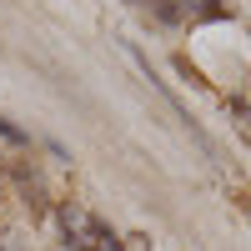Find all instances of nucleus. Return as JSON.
<instances>
[{
  "instance_id": "f257e3e1",
  "label": "nucleus",
  "mask_w": 251,
  "mask_h": 251,
  "mask_svg": "<svg viewBox=\"0 0 251 251\" xmlns=\"http://www.w3.org/2000/svg\"><path fill=\"white\" fill-rule=\"evenodd\" d=\"M55 221H60V231H66V246H71V251H121V241L106 231V226H100L91 211L71 206V201L55 211Z\"/></svg>"
},
{
  "instance_id": "f03ea898",
  "label": "nucleus",
  "mask_w": 251,
  "mask_h": 251,
  "mask_svg": "<svg viewBox=\"0 0 251 251\" xmlns=\"http://www.w3.org/2000/svg\"><path fill=\"white\" fill-rule=\"evenodd\" d=\"M15 181H20V191H25V201H30V211H46V181H40V171L30 161L15 166Z\"/></svg>"
},
{
  "instance_id": "7ed1b4c3",
  "label": "nucleus",
  "mask_w": 251,
  "mask_h": 251,
  "mask_svg": "<svg viewBox=\"0 0 251 251\" xmlns=\"http://www.w3.org/2000/svg\"><path fill=\"white\" fill-rule=\"evenodd\" d=\"M231 121L241 126V131H246V141H251V106H246V100H231Z\"/></svg>"
},
{
  "instance_id": "20e7f679",
  "label": "nucleus",
  "mask_w": 251,
  "mask_h": 251,
  "mask_svg": "<svg viewBox=\"0 0 251 251\" xmlns=\"http://www.w3.org/2000/svg\"><path fill=\"white\" fill-rule=\"evenodd\" d=\"M0 136H5V141H15V146H20V141H25V131H20V126H10L5 116H0Z\"/></svg>"
},
{
  "instance_id": "39448f33",
  "label": "nucleus",
  "mask_w": 251,
  "mask_h": 251,
  "mask_svg": "<svg viewBox=\"0 0 251 251\" xmlns=\"http://www.w3.org/2000/svg\"><path fill=\"white\" fill-rule=\"evenodd\" d=\"M0 251H20V241H10V236H5V241H0Z\"/></svg>"
}]
</instances>
